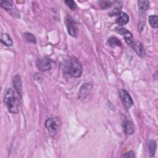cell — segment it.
<instances>
[{
    "mask_svg": "<svg viewBox=\"0 0 158 158\" xmlns=\"http://www.w3.org/2000/svg\"><path fill=\"white\" fill-rule=\"evenodd\" d=\"M66 72L71 77L78 78L81 76L83 69L80 62L74 56L70 57L65 64Z\"/></svg>",
    "mask_w": 158,
    "mask_h": 158,
    "instance_id": "cell-1",
    "label": "cell"
},
{
    "mask_svg": "<svg viewBox=\"0 0 158 158\" xmlns=\"http://www.w3.org/2000/svg\"><path fill=\"white\" fill-rule=\"evenodd\" d=\"M4 102L7 107L8 110L12 114H17L19 110V101L15 96L14 91L8 88L4 94Z\"/></svg>",
    "mask_w": 158,
    "mask_h": 158,
    "instance_id": "cell-2",
    "label": "cell"
},
{
    "mask_svg": "<svg viewBox=\"0 0 158 158\" xmlns=\"http://www.w3.org/2000/svg\"><path fill=\"white\" fill-rule=\"evenodd\" d=\"M139 12V17L140 20L139 22L138 29L139 31H141L145 24V17H146V11L149 7V1H138Z\"/></svg>",
    "mask_w": 158,
    "mask_h": 158,
    "instance_id": "cell-3",
    "label": "cell"
},
{
    "mask_svg": "<svg viewBox=\"0 0 158 158\" xmlns=\"http://www.w3.org/2000/svg\"><path fill=\"white\" fill-rule=\"evenodd\" d=\"M64 23L69 35L73 37L77 36V28L75 20L69 16H67L64 19Z\"/></svg>",
    "mask_w": 158,
    "mask_h": 158,
    "instance_id": "cell-4",
    "label": "cell"
},
{
    "mask_svg": "<svg viewBox=\"0 0 158 158\" xmlns=\"http://www.w3.org/2000/svg\"><path fill=\"white\" fill-rule=\"evenodd\" d=\"M36 66L40 71H49L52 69V61L46 57H40L36 60Z\"/></svg>",
    "mask_w": 158,
    "mask_h": 158,
    "instance_id": "cell-5",
    "label": "cell"
},
{
    "mask_svg": "<svg viewBox=\"0 0 158 158\" xmlns=\"http://www.w3.org/2000/svg\"><path fill=\"white\" fill-rule=\"evenodd\" d=\"M120 96L123 104L126 108L129 109L133 105V101L131 96L126 90L123 89H120Z\"/></svg>",
    "mask_w": 158,
    "mask_h": 158,
    "instance_id": "cell-6",
    "label": "cell"
},
{
    "mask_svg": "<svg viewBox=\"0 0 158 158\" xmlns=\"http://www.w3.org/2000/svg\"><path fill=\"white\" fill-rule=\"evenodd\" d=\"M93 88V85L89 83H85L80 87L78 92V98L85 99L90 93Z\"/></svg>",
    "mask_w": 158,
    "mask_h": 158,
    "instance_id": "cell-7",
    "label": "cell"
},
{
    "mask_svg": "<svg viewBox=\"0 0 158 158\" xmlns=\"http://www.w3.org/2000/svg\"><path fill=\"white\" fill-rule=\"evenodd\" d=\"M115 30L121 35H122L124 38L125 41L127 42V44L131 45L133 41V39L132 37V34L128 31L127 29L122 28V27H117L115 28Z\"/></svg>",
    "mask_w": 158,
    "mask_h": 158,
    "instance_id": "cell-8",
    "label": "cell"
},
{
    "mask_svg": "<svg viewBox=\"0 0 158 158\" xmlns=\"http://www.w3.org/2000/svg\"><path fill=\"white\" fill-rule=\"evenodd\" d=\"M12 83L14 88H15L17 94L20 96V98L22 96V81L19 75L16 74L14 76L12 79Z\"/></svg>",
    "mask_w": 158,
    "mask_h": 158,
    "instance_id": "cell-9",
    "label": "cell"
},
{
    "mask_svg": "<svg viewBox=\"0 0 158 158\" xmlns=\"http://www.w3.org/2000/svg\"><path fill=\"white\" fill-rule=\"evenodd\" d=\"M45 127L51 136H54L56 133L57 124L54 119L48 118L45 122Z\"/></svg>",
    "mask_w": 158,
    "mask_h": 158,
    "instance_id": "cell-10",
    "label": "cell"
},
{
    "mask_svg": "<svg viewBox=\"0 0 158 158\" xmlns=\"http://www.w3.org/2000/svg\"><path fill=\"white\" fill-rule=\"evenodd\" d=\"M131 45L133 46V48L135 49V52L137 53V54L139 57H143L145 56L146 52H145L144 46H143V44L140 41H133Z\"/></svg>",
    "mask_w": 158,
    "mask_h": 158,
    "instance_id": "cell-11",
    "label": "cell"
},
{
    "mask_svg": "<svg viewBox=\"0 0 158 158\" xmlns=\"http://www.w3.org/2000/svg\"><path fill=\"white\" fill-rule=\"evenodd\" d=\"M129 22V17L125 12H120L115 20V22L120 26L126 25Z\"/></svg>",
    "mask_w": 158,
    "mask_h": 158,
    "instance_id": "cell-12",
    "label": "cell"
},
{
    "mask_svg": "<svg viewBox=\"0 0 158 158\" xmlns=\"http://www.w3.org/2000/svg\"><path fill=\"white\" fill-rule=\"evenodd\" d=\"M123 128L125 133L127 135H132L134 133V126L133 123L128 120H125L123 122Z\"/></svg>",
    "mask_w": 158,
    "mask_h": 158,
    "instance_id": "cell-13",
    "label": "cell"
},
{
    "mask_svg": "<svg viewBox=\"0 0 158 158\" xmlns=\"http://www.w3.org/2000/svg\"><path fill=\"white\" fill-rule=\"evenodd\" d=\"M0 41L3 44L7 46H11L13 44L11 37L7 33H2L1 35Z\"/></svg>",
    "mask_w": 158,
    "mask_h": 158,
    "instance_id": "cell-14",
    "label": "cell"
},
{
    "mask_svg": "<svg viewBox=\"0 0 158 158\" xmlns=\"http://www.w3.org/2000/svg\"><path fill=\"white\" fill-rule=\"evenodd\" d=\"M157 148L156 141L154 139H150L148 142V149L151 156H154Z\"/></svg>",
    "mask_w": 158,
    "mask_h": 158,
    "instance_id": "cell-15",
    "label": "cell"
},
{
    "mask_svg": "<svg viewBox=\"0 0 158 158\" xmlns=\"http://www.w3.org/2000/svg\"><path fill=\"white\" fill-rule=\"evenodd\" d=\"M107 43L112 48H114L115 46H122L121 41L118 39H117L116 37H114V36L110 37L107 40Z\"/></svg>",
    "mask_w": 158,
    "mask_h": 158,
    "instance_id": "cell-16",
    "label": "cell"
},
{
    "mask_svg": "<svg viewBox=\"0 0 158 158\" xmlns=\"http://www.w3.org/2000/svg\"><path fill=\"white\" fill-rule=\"evenodd\" d=\"M12 1L11 0L7 1H1L0 2L1 6L2 7L5 9L7 10H10L12 8Z\"/></svg>",
    "mask_w": 158,
    "mask_h": 158,
    "instance_id": "cell-17",
    "label": "cell"
},
{
    "mask_svg": "<svg viewBox=\"0 0 158 158\" xmlns=\"http://www.w3.org/2000/svg\"><path fill=\"white\" fill-rule=\"evenodd\" d=\"M23 37L26 40V41H27L29 43L33 44L36 43V40L35 36L30 33H25L23 34Z\"/></svg>",
    "mask_w": 158,
    "mask_h": 158,
    "instance_id": "cell-18",
    "label": "cell"
},
{
    "mask_svg": "<svg viewBox=\"0 0 158 158\" xmlns=\"http://www.w3.org/2000/svg\"><path fill=\"white\" fill-rule=\"evenodd\" d=\"M157 19L158 17L157 15H152L149 17V22L151 27L156 28L157 27Z\"/></svg>",
    "mask_w": 158,
    "mask_h": 158,
    "instance_id": "cell-19",
    "label": "cell"
},
{
    "mask_svg": "<svg viewBox=\"0 0 158 158\" xmlns=\"http://www.w3.org/2000/svg\"><path fill=\"white\" fill-rule=\"evenodd\" d=\"M99 4L101 8L102 9H107L112 6V2L110 1H99Z\"/></svg>",
    "mask_w": 158,
    "mask_h": 158,
    "instance_id": "cell-20",
    "label": "cell"
},
{
    "mask_svg": "<svg viewBox=\"0 0 158 158\" xmlns=\"http://www.w3.org/2000/svg\"><path fill=\"white\" fill-rule=\"evenodd\" d=\"M118 6L115 7L110 13V16H113V15H118L121 12H120V10H121V8H122V4H120V5L119 4H117Z\"/></svg>",
    "mask_w": 158,
    "mask_h": 158,
    "instance_id": "cell-21",
    "label": "cell"
},
{
    "mask_svg": "<svg viewBox=\"0 0 158 158\" xmlns=\"http://www.w3.org/2000/svg\"><path fill=\"white\" fill-rule=\"evenodd\" d=\"M65 2L67 5V6L72 10H75L77 9V5L75 2L73 1L69 0V1H65Z\"/></svg>",
    "mask_w": 158,
    "mask_h": 158,
    "instance_id": "cell-22",
    "label": "cell"
},
{
    "mask_svg": "<svg viewBox=\"0 0 158 158\" xmlns=\"http://www.w3.org/2000/svg\"><path fill=\"white\" fill-rule=\"evenodd\" d=\"M135 153L132 151H129L122 156V157H135Z\"/></svg>",
    "mask_w": 158,
    "mask_h": 158,
    "instance_id": "cell-23",
    "label": "cell"
}]
</instances>
